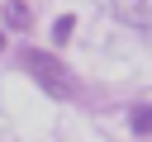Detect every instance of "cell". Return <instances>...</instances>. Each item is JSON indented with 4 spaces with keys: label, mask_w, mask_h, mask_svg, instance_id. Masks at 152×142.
Returning <instances> with one entry per match:
<instances>
[{
    "label": "cell",
    "mask_w": 152,
    "mask_h": 142,
    "mask_svg": "<svg viewBox=\"0 0 152 142\" xmlns=\"http://www.w3.org/2000/svg\"><path fill=\"white\" fill-rule=\"evenodd\" d=\"M19 62L28 66V76H33V80H38V85H43V90H48L52 99H71V95H76V80L66 76V66H62V62H57L52 52L24 47V52H19Z\"/></svg>",
    "instance_id": "obj_1"
},
{
    "label": "cell",
    "mask_w": 152,
    "mask_h": 142,
    "mask_svg": "<svg viewBox=\"0 0 152 142\" xmlns=\"http://www.w3.org/2000/svg\"><path fill=\"white\" fill-rule=\"evenodd\" d=\"M114 14H119V19H128L133 28H147V24H152V14L142 9V0H114Z\"/></svg>",
    "instance_id": "obj_2"
},
{
    "label": "cell",
    "mask_w": 152,
    "mask_h": 142,
    "mask_svg": "<svg viewBox=\"0 0 152 142\" xmlns=\"http://www.w3.org/2000/svg\"><path fill=\"white\" fill-rule=\"evenodd\" d=\"M128 128H133L138 137H147V133H152V104H133V109H128Z\"/></svg>",
    "instance_id": "obj_3"
},
{
    "label": "cell",
    "mask_w": 152,
    "mask_h": 142,
    "mask_svg": "<svg viewBox=\"0 0 152 142\" xmlns=\"http://www.w3.org/2000/svg\"><path fill=\"white\" fill-rule=\"evenodd\" d=\"M5 24H10V28H28V24H33L28 5H24V0H10V5H5Z\"/></svg>",
    "instance_id": "obj_4"
},
{
    "label": "cell",
    "mask_w": 152,
    "mask_h": 142,
    "mask_svg": "<svg viewBox=\"0 0 152 142\" xmlns=\"http://www.w3.org/2000/svg\"><path fill=\"white\" fill-rule=\"evenodd\" d=\"M71 28H76V19H71V14H62V19L52 24V43H66V38H71Z\"/></svg>",
    "instance_id": "obj_5"
},
{
    "label": "cell",
    "mask_w": 152,
    "mask_h": 142,
    "mask_svg": "<svg viewBox=\"0 0 152 142\" xmlns=\"http://www.w3.org/2000/svg\"><path fill=\"white\" fill-rule=\"evenodd\" d=\"M0 52H5V38H0Z\"/></svg>",
    "instance_id": "obj_6"
}]
</instances>
